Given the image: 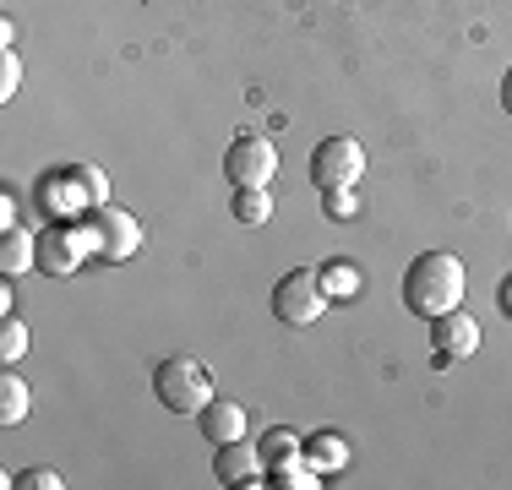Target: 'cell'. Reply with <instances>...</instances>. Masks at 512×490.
Masks as SVG:
<instances>
[{
    "mask_svg": "<svg viewBox=\"0 0 512 490\" xmlns=\"http://www.w3.org/2000/svg\"><path fill=\"white\" fill-rule=\"evenodd\" d=\"M463 294H469V273H463V262L453 251H425V256H414V262H409V273H404L409 316L436 322V316L458 311Z\"/></svg>",
    "mask_w": 512,
    "mask_h": 490,
    "instance_id": "1",
    "label": "cell"
},
{
    "mask_svg": "<svg viewBox=\"0 0 512 490\" xmlns=\"http://www.w3.org/2000/svg\"><path fill=\"white\" fill-rule=\"evenodd\" d=\"M153 392L169 414H202L213 403V371L202 360H191V354H169L153 371Z\"/></svg>",
    "mask_w": 512,
    "mask_h": 490,
    "instance_id": "2",
    "label": "cell"
},
{
    "mask_svg": "<svg viewBox=\"0 0 512 490\" xmlns=\"http://www.w3.org/2000/svg\"><path fill=\"white\" fill-rule=\"evenodd\" d=\"M327 305H333V300H327L322 278L306 273V267H300V273H284V278L273 284V316H278L284 327H311L316 316L327 311Z\"/></svg>",
    "mask_w": 512,
    "mask_h": 490,
    "instance_id": "3",
    "label": "cell"
},
{
    "mask_svg": "<svg viewBox=\"0 0 512 490\" xmlns=\"http://www.w3.org/2000/svg\"><path fill=\"white\" fill-rule=\"evenodd\" d=\"M88 245H93V256L99 262H126V256H137V245H142V224L126 213V207H93V218L88 224Z\"/></svg>",
    "mask_w": 512,
    "mask_h": 490,
    "instance_id": "4",
    "label": "cell"
},
{
    "mask_svg": "<svg viewBox=\"0 0 512 490\" xmlns=\"http://www.w3.org/2000/svg\"><path fill=\"white\" fill-rule=\"evenodd\" d=\"M224 175H229V186H235V191H246V186H273V175H278V147L267 142V137H256V131H246V137L229 142Z\"/></svg>",
    "mask_w": 512,
    "mask_h": 490,
    "instance_id": "5",
    "label": "cell"
},
{
    "mask_svg": "<svg viewBox=\"0 0 512 490\" xmlns=\"http://www.w3.org/2000/svg\"><path fill=\"white\" fill-rule=\"evenodd\" d=\"M365 175V147L355 137H322L311 153V180L322 191H338V186H360Z\"/></svg>",
    "mask_w": 512,
    "mask_h": 490,
    "instance_id": "6",
    "label": "cell"
},
{
    "mask_svg": "<svg viewBox=\"0 0 512 490\" xmlns=\"http://www.w3.org/2000/svg\"><path fill=\"white\" fill-rule=\"evenodd\" d=\"M82 256H93V245H88V229H71V224H50V229H39V273H50V278H66V273H77L82 267Z\"/></svg>",
    "mask_w": 512,
    "mask_h": 490,
    "instance_id": "7",
    "label": "cell"
},
{
    "mask_svg": "<svg viewBox=\"0 0 512 490\" xmlns=\"http://www.w3.org/2000/svg\"><path fill=\"white\" fill-rule=\"evenodd\" d=\"M213 480H218V485H229V490H240V485H262V480H267V458H262V447H251L246 436H240V441H224V447H218V458H213Z\"/></svg>",
    "mask_w": 512,
    "mask_h": 490,
    "instance_id": "8",
    "label": "cell"
},
{
    "mask_svg": "<svg viewBox=\"0 0 512 490\" xmlns=\"http://www.w3.org/2000/svg\"><path fill=\"white\" fill-rule=\"evenodd\" d=\"M431 349H436V360H469L474 349H480V322H474L469 311H447V316H436L431 322Z\"/></svg>",
    "mask_w": 512,
    "mask_h": 490,
    "instance_id": "9",
    "label": "cell"
},
{
    "mask_svg": "<svg viewBox=\"0 0 512 490\" xmlns=\"http://www.w3.org/2000/svg\"><path fill=\"white\" fill-rule=\"evenodd\" d=\"M202 436L213 441V447L240 441V436H246V409H240L235 398H213V403L202 409Z\"/></svg>",
    "mask_w": 512,
    "mask_h": 490,
    "instance_id": "10",
    "label": "cell"
},
{
    "mask_svg": "<svg viewBox=\"0 0 512 490\" xmlns=\"http://www.w3.org/2000/svg\"><path fill=\"white\" fill-rule=\"evenodd\" d=\"M0 267H6V273H28V267H39V235H28V229L11 224L6 235H0Z\"/></svg>",
    "mask_w": 512,
    "mask_h": 490,
    "instance_id": "11",
    "label": "cell"
},
{
    "mask_svg": "<svg viewBox=\"0 0 512 490\" xmlns=\"http://www.w3.org/2000/svg\"><path fill=\"white\" fill-rule=\"evenodd\" d=\"M306 463H311V469H322V474H338V469L349 463L344 436H338V431H316V436H306Z\"/></svg>",
    "mask_w": 512,
    "mask_h": 490,
    "instance_id": "12",
    "label": "cell"
},
{
    "mask_svg": "<svg viewBox=\"0 0 512 490\" xmlns=\"http://www.w3.org/2000/svg\"><path fill=\"white\" fill-rule=\"evenodd\" d=\"M28 409H33V387L17 382V376H0V425L17 431V425L28 420Z\"/></svg>",
    "mask_w": 512,
    "mask_h": 490,
    "instance_id": "13",
    "label": "cell"
},
{
    "mask_svg": "<svg viewBox=\"0 0 512 490\" xmlns=\"http://www.w3.org/2000/svg\"><path fill=\"white\" fill-rule=\"evenodd\" d=\"M267 485H278V490H316V485H322V469L289 458V463H273V469H267Z\"/></svg>",
    "mask_w": 512,
    "mask_h": 490,
    "instance_id": "14",
    "label": "cell"
},
{
    "mask_svg": "<svg viewBox=\"0 0 512 490\" xmlns=\"http://www.w3.org/2000/svg\"><path fill=\"white\" fill-rule=\"evenodd\" d=\"M316 278H322L327 300H349V294H360V273H355V267L344 262V256H333V262H327V267H322V273H316Z\"/></svg>",
    "mask_w": 512,
    "mask_h": 490,
    "instance_id": "15",
    "label": "cell"
},
{
    "mask_svg": "<svg viewBox=\"0 0 512 490\" xmlns=\"http://www.w3.org/2000/svg\"><path fill=\"white\" fill-rule=\"evenodd\" d=\"M235 218L240 224H267V218H273V196H267V186L235 191Z\"/></svg>",
    "mask_w": 512,
    "mask_h": 490,
    "instance_id": "16",
    "label": "cell"
},
{
    "mask_svg": "<svg viewBox=\"0 0 512 490\" xmlns=\"http://www.w3.org/2000/svg\"><path fill=\"white\" fill-rule=\"evenodd\" d=\"M306 452V441H300L295 431H267V441H262V458H267V469L273 463H289V458H300Z\"/></svg>",
    "mask_w": 512,
    "mask_h": 490,
    "instance_id": "17",
    "label": "cell"
},
{
    "mask_svg": "<svg viewBox=\"0 0 512 490\" xmlns=\"http://www.w3.org/2000/svg\"><path fill=\"white\" fill-rule=\"evenodd\" d=\"M22 354H28V327H22L17 316L6 311V322H0V360H6V365H17Z\"/></svg>",
    "mask_w": 512,
    "mask_h": 490,
    "instance_id": "18",
    "label": "cell"
},
{
    "mask_svg": "<svg viewBox=\"0 0 512 490\" xmlns=\"http://www.w3.org/2000/svg\"><path fill=\"white\" fill-rule=\"evenodd\" d=\"M71 180L82 186V196H88V207H104V202H109V180H104V169L77 164V169H71Z\"/></svg>",
    "mask_w": 512,
    "mask_h": 490,
    "instance_id": "19",
    "label": "cell"
},
{
    "mask_svg": "<svg viewBox=\"0 0 512 490\" xmlns=\"http://www.w3.org/2000/svg\"><path fill=\"white\" fill-rule=\"evenodd\" d=\"M322 207H327V218H360V196H355V186L322 191Z\"/></svg>",
    "mask_w": 512,
    "mask_h": 490,
    "instance_id": "20",
    "label": "cell"
},
{
    "mask_svg": "<svg viewBox=\"0 0 512 490\" xmlns=\"http://www.w3.org/2000/svg\"><path fill=\"white\" fill-rule=\"evenodd\" d=\"M17 82H22L17 49H0V98H17Z\"/></svg>",
    "mask_w": 512,
    "mask_h": 490,
    "instance_id": "21",
    "label": "cell"
},
{
    "mask_svg": "<svg viewBox=\"0 0 512 490\" xmlns=\"http://www.w3.org/2000/svg\"><path fill=\"white\" fill-rule=\"evenodd\" d=\"M6 485H17V490H60L66 480H60L55 469H22L17 480H6Z\"/></svg>",
    "mask_w": 512,
    "mask_h": 490,
    "instance_id": "22",
    "label": "cell"
},
{
    "mask_svg": "<svg viewBox=\"0 0 512 490\" xmlns=\"http://www.w3.org/2000/svg\"><path fill=\"white\" fill-rule=\"evenodd\" d=\"M496 300H502V311H507V322H512V278L502 284V294H496Z\"/></svg>",
    "mask_w": 512,
    "mask_h": 490,
    "instance_id": "23",
    "label": "cell"
},
{
    "mask_svg": "<svg viewBox=\"0 0 512 490\" xmlns=\"http://www.w3.org/2000/svg\"><path fill=\"white\" fill-rule=\"evenodd\" d=\"M502 104H507V115H512V71L502 77Z\"/></svg>",
    "mask_w": 512,
    "mask_h": 490,
    "instance_id": "24",
    "label": "cell"
}]
</instances>
